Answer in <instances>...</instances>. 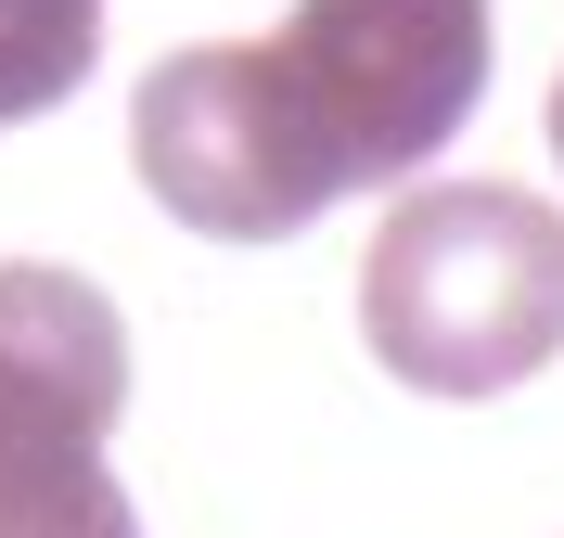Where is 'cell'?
I'll return each mask as SVG.
<instances>
[{"instance_id": "1", "label": "cell", "mask_w": 564, "mask_h": 538, "mask_svg": "<svg viewBox=\"0 0 564 538\" xmlns=\"http://www.w3.org/2000/svg\"><path fill=\"white\" fill-rule=\"evenodd\" d=\"M359 333L423 397H500L564 347V206L513 179H436L359 256Z\"/></svg>"}, {"instance_id": "2", "label": "cell", "mask_w": 564, "mask_h": 538, "mask_svg": "<svg viewBox=\"0 0 564 538\" xmlns=\"http://www.w3.org/2000/svg\"><path fill=\"white\" fill-rule=\"evenodd\" d=\"M129 154L154 179V206L206 244H282L308 231L334 193H359L321 103L295 90L282 39H206V52H167L129 103Z\"/></svg>"}, {"instance_id": "3", "label": "cell", "mask_w": 564, "mask_h": 538, "mask_svg": "<svg viewBox=\"0 0 564 538\" xmlns=\"http://www.w3.org/2000/svg\"><path fill=\"white\" fill-rule=\"evenodd\" d=\"M129 410V321L52 256H0V538H141L104 436Z\"/></svg>"}, {"instance_id": "4", "label": "cell", "mask_w": 564, "mask_h": 538, "mask_svg": "<svg viewBox=\"0 0 564 538\" xmlns=\"http://www.w3.org/2000/svg\"><path fill=\"white\" fill-rule=\"evenodd\" d=\"M282 65L321 103L347 179H411L488 103V0H295Z\"/></svg>"}, {"instance_id": "5", "label": "cell", "mask_w": 564, "mask_h": 538, "mask_svg": "<svg viewBox=\"0 0 564 538\" xmlns=\"http://www.w3.org/2000/svg\"><path fill=\"white\" fill-rule=\"evenodd\" d=\"M104 52V0H0V129L52 116Z\"/></svg>"}, {"instance_id": "6", "label": "cell", "mask_w": 564, "mask_h": 538, "mask_svg": "<svg viewBox=\"0 0 564 538\" xmlns=\"http://www.w3.org/2000/svg\"><path fill=\"white\" fill-rule=\"evenodd\" d=\"M552 154H564V77H552Z\"/></svg>"}]
</instances>
